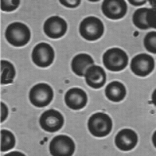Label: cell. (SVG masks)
Instances as JSON below:
<instances>
[{
  "instance_id": "6da1fadb",
  "label": "cell",
  "mask_w": 156,
  "mask_h": 156,
  "mask_svg": "<svg viewBox=\"0 0 156 156\" xmlns=\"http://www.w3.org/2000/svg\"><path fill=\"white\" fill-rule=\"evenodd\" d=\"M5 38L12 46L23 47L29 42L30 31L27 25L20 22L9 24L5 32Z\"/></svg>"
},
{
  "instance_id": "7a4b0ae2",
  "label": "cell",
  "mask_w": 156,
  "mask_h": 156,
  "mask_svg": "<svg viewBox=\"0 0 156 156\" xmlns=\"http://www.w3.org/2000/svg\"><path fill=\"white\" fill-rule=\"evenodd\" d=\"M89 132L97 137H104L111 133L112 121L109 115L103 112H97L90 115L87 122Z\"/></svg>"
},
{
  "instance_id": "3957f363",
  "label": "cell",
  "mask_w": 156,
  "mask_h": 156,
  "mask_svg": "<svg viewBox=\"0 0 156 156\" xmlns=\"http://www.w3.org/2000/svg\"><path fill=\"white\" fill-rule=\"evenodd\" d=\"M102 60L108 70L119 72L124 69L128 65V55L121 48H112L104 53Z\"/></svg>"
},
{
  "instance_id": "277c9868",
  "label": "cell",
  "mask_w": 156,
  "mask_h": 156,
  "mask_svg": "<svg viewBox=\"0 0 156 156\" xmlns=\"http://www.w3.org/2000/svg\"><path fill=\"white\" fill-rule=\"evenodd\" d=\"M79 31L81 37L87 41H97L98 39L101 38L104 34V25L98 18L88 16L82 20Z\"/></svg>"
},
{
  "instance_id": "5b68a950",
  "label": "cell",
  "mask_w": 156,
  "mask_h": 156,
  "mask_svg": "<svg viewBox=\"0 0 156 156\" xmlns=\"http://www.w3.org/2000/svg\"><path fill=\"white\" fill-rule=\"evenodd\" d=\"M53 90L48 84L37 83L32 87L29 93V99L32 105L38 108L48 105L53 99Z\"/></svg>"
},
{
  "instance_id": "8992f818",
  "label": "cell",
  "mask_w": 156,
  "mask_h": 156,
  "mask_svg": "<svg viewBox=\"0 0 156 156\" xmlns=\"http://www.w3.org/2000/svg\"><path fill=\"white\" fill-rule=\"evenodd\" d=\"M31 57L36 66L42 68L48 67L53 62L55 58L53 48L48 43H39L32 51Z\"/></svg>"
},
{
  "instance_id": "52a82bcc",
  "label": "cell",
  "mask_w": 156,
  "mask_h": 156,
  "mask_svg": "<svg viewBox=\"0 0 156 156\" xmlns=\"http://www.w3.org/2000/svg\"><path fill=\"white\" fill-rule=\"evenodd\" d=\"M75 151L73 140L66 135L55 136L49 144V151L54 156H71Z\"/></svg>"
},
{
  "instance_id": "ba28073f",
  "label": "cell",
  "mask_w": 156,
  "mask_h": 156,
  "mask_svg": "<svg viewBox=\"0 0 156 156\" xmlns=\"http://www.w3.org/2000/svg\"><path fill=\"white\" fill-rule=\"evenodd\" d=\"M39 123L44 131L55 133L58 131L64 124L62 114L55 109H48L41 114Z\"/></svg>"
},
{
  "instance_id": "9c48e42d",
  "label": "cell",
  "mask_w": 156,
  "mask_h": 156,
  "mask_svg": "<svg viewBox=\"0 0 156 156\" xmlns=\"http://www.w3.org/2000/svg\"><path fill=\"white\" fill-rule=\"evenodd\" d=\"M130 69L135 75L144 77L153 72L154 60L153 57L146 53L136 55L130 62Z\"/></svg>"
},
{
  "instance_id": "30bf717a",
  "label": "cell",
  "mask_w": 156,
  "mask_h": 156,
  "mask_svg": "<svg viewBox=\"0 0 156 156\" xmlns=\"http://www.w3.org/2000/svg\"><path fill=\"white\" fill-rule=\"evenodd\" d=\"M155 9L151 8H140L133 15V23L140 30L155 28Z\"/></svg>"
},
{
  "instance_id": "8fae6325",
  "label": "cell",
  "mask_w": 156,
  "mask_h": 156,
  "mask_svg": "<svg viewBox=\"0 0 156 156\" xmlns=\"http://www.w3.org/2000/svg\"><path fill=\"white\" fill-rule=\"evenodd\" d=\"M44 34L48 37L58 39L63 37L67 30V23L66 20L58 16H53L46 20L44 23Z\"/></svg>"
},
{
  "instance_id": "7c38bea8",
  "label": "cell",
  "mask_w": 156,
  "mask_h": 156,
  "mask_svg": "<svg viewBox=\"0 0 156 156\" xmlns=\"http://www.w3.org/2000/svg\"><path fill=\"white\" fill-rule=\"evenodd\" d=\"M103 14L111 20H119L126 14L127 5L123 0H105L101 4Z\"/></svg>"
},
{
  "instance_id": "4fadbf2b",
  "label": "cell",
  "mask_w": 156,
  "mask_h": 156,
  "mask_svg": "<svg viewBox=\"0 0 156 156\" xmlns=\"http://www.w3.org/2000/svg\"><path fill=\"white\" fill-rule=\"evenodd\" d=\"M138 141L137 134L130 129H122L117 133L115 144L119 150L123 151H130L136 147Z\"/></svg>"
},
{
  "instance_id": "5bb4252c",
  "label": "cell",
  "mask_w": 156,
  "mask_h": 156,
  "mask_svg": "<svg viewBox=\"0 0 156 156\" xmlns=\"http://www.w3.org/2000/svg\"><path fill=\"white\" fill-rule=\"evenodd\" d=\"M65 103L69 108L80 110L84 108L87 104V97L85 91L78 87H73L68 90L65 95Z\"/></svg>"
},
{
  "instance_id": "9a60e30c",
  "label": "cell",
  "mask_w": 156,
  "mask_h": 156,
  "mask_svg": "<svg viewBox=\"0 0 156 156\" xmlns=\"http://www.w3.org/2000/svg\"><path fill=\"white\" fill-rule=\"evenodd\" d=\"M84 77L87 85L94 89L101 88L106 82V74L104 69L101 66L95 65L87 68Z\"/></svg>"
},
{
  "instance_id": "2e32d148",
  "label": "cell",
  "mask_w": 156,
  "mask_h": 156,
  "mask_svg": "<svg viewBox=\"0 0 156 156\" xmlns=\"http://www.w3.org/2000/svg\"><path fill=\"white\" fill-rule=\"evenodd\" d=\"M94 65V59L90 55L80 53L74 56L71 62V68L73 73L79 76H84L87 68Z\"/></svg>"
},
{
  "instance_id": "e0dca14e",
  "label": "cell",
  "mask_w": 156,
  "mask_h": 156,
  "mask_svg": "<svg viewBox=\"0 0 156 156\" xmlns=\"http://www.w3.org/2000/svg\"><path fill=\"white\" fill-rule=\"evenodd\" d=\"M105 94L109 101L119 102L126 97V90L122 83L119 81H112L106 86Z\"/></svg>"
},
{
  "instance_id": "ac0fdd59",
  "label": "cell",
  "mask_w": 156,
  "mask_h": 156,
  "mask_svg": "<svg viewBox=\"0 0 156 156\" xmlns=\"http://www.w3.org/2000/svg\"><path fill=\"white\" fill-rule=\"evenodd\" d=\"M16 76L14 66L6 60H1V84L12 83Z\"/></svg>"
},
{
  "instance_id": "d6986e66",
  "label": "cell",
  "mask_w": 156,
  "mask_h": 156,
  "mask_svg": "<svg viewBox=\"0 0 156 156\" xmlns=\"http://www.w3.org/2000/svg\"><path fill=\"white\" fill-rule=\"evenodd\" d=\"M16 144L15 136L12 132L7 129L1 130V151H5L13 148Z\"/></svg>"
},
{
  "instance_id": "ffe728a7",
  "label": "cell",
  "mask_w": 156,
  "mask_h": 156,
  "mask_svg": "<svg viewBox=\"0 0 156 156\" xmlns=\"http://www.w3.org/2000/svg\"><path fill=\"white\" fill-rule=\"evenodd\" d=\"M144 44L147 51L153 54L156 53V32H149L144 37Z\"/></svg>"
},
{
  "instance_id": "44dd1931",
  "label": "cell",
  "mask_w": 156,
  "mask_h": 156,
  "mask_svg": "<svg viewBox=\"0 0 156 156\" xmlns=\"http://www.w3.org/2000/svg\"><path fill=\"white\" fill-rule=\"evenodd\" d=\"M20 1V0H2L1 1V9L5 12H11L17 9Z\"/></svg>"
},
{
  "instance_id": "7402d4cb",
  "label": "cell",
  "mask_w": 156,
  "mask_h": 156,
  "mask_svg": "<svg viewBox=\"0 0 156 156\" xmlns=\"http://www.w3.org/2000/svg\"><path fill=\"white\" fill-rule=\"evenodd\" d=\"M62 5L68 8H76L80 4V0H59Z\"/></svg>"
},
{
  "instance_id": "603a6c76",
  "label": "cell",
  "mask_w": 156,
  "mask_h": 156,
  "mask_svg": "<svg viewBox=\"0 0 156 156\" xmlns=\"http://www.w3.org/2000/svg\"><path fill=\"white\" fill-rule=\"evenodd\" d=\"M8 108L5 103L1 102V122H3L7 118Z\"/></svg>"
},
{
  "instance_id": "cb8c5ba5",
  "label": "cell",
  "mask_w": 156,
  "mask_h": 156,
  "mask_svg": "<svg viewBox=\"0 0 156 156\" xmlns=\"http://www.w3.org/2000/svg\"><path fill=\"white\" fill-rule=\"evenodd\" d=\"M129 2L133 5H141L145 4L146 1H132V0H129Z\"/></svg>"
},
{
  "instance_id": "d4e9b609",
  "label": "cell",
  "mask_w": 156,
  "mask_h": 156,
  "mask_svg": "<svg viewBox=\"0 0 156 156\" xmlns=\"http://www.w3.org/2000/svg\"><path fill=\"white\" fill-rule=\"evenodd\" d=\"M12 154H20V155H24V154H22V153L18 152V151H14V152H11V153H9V154H6V155H12Z\"/></svg>"
}]
</instances>
